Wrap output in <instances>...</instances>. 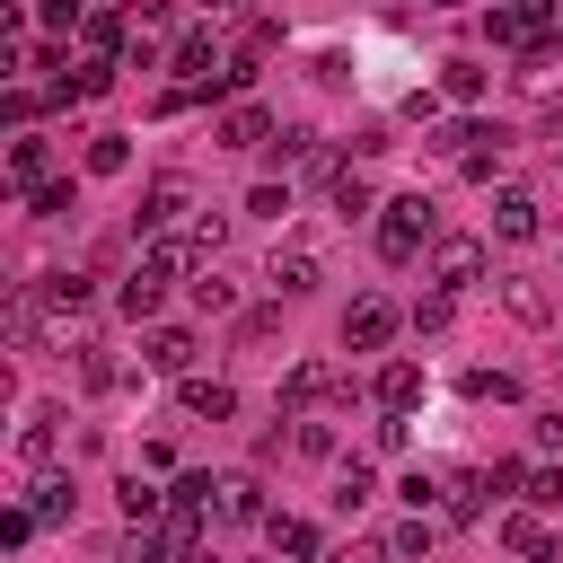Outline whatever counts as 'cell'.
I'll use <instances>...</instances> for the list:
<instances>
[{
  "instance_id": "obj_19",
  "label": "cell",
  "mask_w": 563,
  "mask_h": 563,
  "mask_svg": "<svg viewBox=\"0 0 563 563\" xmlns=\"http://www.w3.org/2000/svg\"><path fill=\"white\" fill-rule=\"evenodd\" d=\"M325 202H334V220H361V211H369V185H361V167H334V176H325Z\"/></svg>"
},
{
  "instance_id": "obj_20",
  "label": "cell",
  "mask_w": 563,
  "mask_h": 563,
  "mask_svg": "<svg viewBox=\"0 0 563 563\" xmlns=\"http://www.w3.org/2000/svg\"><path fill=\"white\" fill-rule=\"evenodd\" d=\"M53 422H62L53 405H26V422H18V457H26V466H35V457H53Z\"/></svg>"
},
{
  "instance_id": "obj_40",
  "label": "cell",
  "mask_w": 563,
  "mask_h": 563,
  "mask_svg": "<svg viewBox=\"0 0 563 563\" xmlns=\"http://www.w3.org/2000/svg\"><path fill=\"white\" fill-rule=\"evenodd\" d=\"M325 563H387V545H369V537H352V545H334Z\"/></svg>"
},
{
  "instance_id": "obj_8",
  "label": "cell",
  "mask_w": 563,
  "mask_h": 563,
  "mask_svg": "<svg viewBox=\"0 0 563 563\" xmlns=\"http://www.w3.org/2000/svg\"><path fill=\"white\" fill-rule=\"evenodd\" d=\"M501 545H510L519 563H554V537H545L537 510H510V519H501Z\"/></svg>"
},
{
  "instance_id": "obj_25",
  "label": "cell",
  "mask_w": 563,
  "mask_h": 563,
  "mask_svg": "<svg viewBox=\"0 0 563 563\" xmlns=\"http://www.w3.org/2000/svg\"><path fill=\"white\" fill-rule=\"evenodd\" d=\"M35 299H44V308H88V273H44Z\"/></svg>"
},
{
  "instance_id": "obj_35",
  "label": "cell",
  "mask_w": 563,
  "mask_h": 563,
  "mask_svg": "<svg viewBox=\"0 0 563 563\" xmlns=\"http://www.w3.org/2000/svg\"><path fill=\"white\" fill-rule=\"evenodd\" d=\"M194 299H202V308H238V282H220V273H202V282H194Z\"/></svg>"
},
{
  "instance_id": "obj_2",
  "label": "cell",
  "mask_w": 563,
  "mask_h": 563,
  "mask_svg": "<svg viewBox=\"0 0 563 563\" xmlns=\"http://www.w3.org/2000/svg\"><path fill=\"white\" fill-rule=\"evenodd\" d=\"M396 325H405V317H396V299H378V290L343 308V343H352V352H387V334H396Z\"/></svg>"
},
{
  "instance_id": "obj_18",
  "label": "cell",
  "mask_w": 563,
  "mask_h": 563,
  "mask_svg": "<svg viewBox=\"0 0 563 563\" xmlns=\"http://www.w3.org/2000/svg\"><path fill=\"white\" fill-rule=\"evenodd\" d=\"M176 405H185V413H202V422H220V413H238V396H229L220 378H185V387H176Z\"/></svg>"
},
{
  "instance_id": "obj_6",
  "label": "cell",
  "mask_w": 563,
  "mask_h": 563,
  "mask_svg": "<svg viewBox=\"0 0 563 563\" xmlns=\"http://www.w3.org/2000/svg\"><path fill=\"white\" fill-rule=\"evenodd\" d=\"M264 273H273V290H282V299H299V290H317V246H299V238H290V246H273V264H264Z\"/></svg>"
},
{
  "instance_id": "obj_1",
  "label": "cell",
  "mask_w": 563,
  "mask_h": 563,
  "mask_svg": "<svg viewBox=\"0 0 563 563\" xmlns=\"http://www.w3.org/2000/svg\"><path fill=\"white\" fill-rule=\"evenodd\" d=\"M422 238H431V202H422V194L387 202V220H378V255H387V264H413Z\"/></svg>"
},
{
  "instance_id": "obj_28",
  "label": "cell",
  "mask_w": 563,
  "mask_h": 563,
  "mask_svg": "<svg viewBox=\"0 0 563 563\" xmlns=\"http://www.w3.org/2000/svg\"><path fill=\"white\" fill-rule=\"evenodd\" d=\"M79 35H88V53L106 62V53L123 44V18H114V9H88V26H79Z\"/></svg>"
},
{
  "instance_id": "obj_34",
  "label": "cell",
  "mask_w": 563,
  "mask_h": 563,
  "mask_svg": "<svg viewBox=\"0 0 563 563\" xmlns=\"http://www.w3.org/2000/svg\"><path fill=\"white\" fill-rule=\"evenodd\" d=\"M246 211H255V220H282V211H290V194H282V185H255V194H246Z\"/></svg>"
},
{
  "instance_id": "obj_13",
  "label": "cell",
  "mask_w": 563,
  "mask_h": 563,
  "mask_svg": "<svg viewBox=\"0 0 563 563\" xmlns=\"http://www.w3.org/2000/svg\"><path fill=\"white\" fill-rule=\"evenodd\" d=\"M378 405H387V413H413V405H422V369H413V361H387V369H378Z\"/></svg>"
},
{
  "instance_id": "obj_42",
  "label": "cell",
  "mask_w": 563,
  "mask_h": 563,
  "mask_svg": "<svg viewBox=\"0 0 563 563\" xmlns=\"http://www.w3.org/2000/svg\"><path fill=\"white\" fill-rule=\"evenodd\" d=\"M211 9H220V0H211Z\"/></svg>"
},
{
  "instance_id": "obj_36",
  "label": "cell",
  "mask_w": 563,
  "mask_h": 563,
  "mask_svg": "<svg viewBox=\"0 0 563 563\" xmlns=\"http://www.w3.org/2000/svg\"><path fill=\"white\" fill-rule=\"evenodd\" d=\"M79 378H88V387H114V361H106L97 343H79Z\"/></svg>"
},
{
  "instance_id": "obj_29",
  "label": "cell",
  "mask_w": 563,
  "mask_h": 563,
  "mask_svg": "<svg viewBox=\"0 0 563 563\" xmlns=\"http://www.w3.org/2000/svg\"><path fill=\"white\" fill-rule=\"evenodd\" d=\"M369 493H378V475H369V466H361V457H352V466H343V475H334V501H343V510H361V501H369Z\"/></svg>"
},
{
  "instance_id": "obj_17",
  "label": "cell",
  "mask_w": 563,
  "mask_h": 563,
  "mask_svg": "<svg viewBox=\"0 0 563 563\" xmlns=\"http://www.w3.org/2000/svg\"><path fill=\"white\" fill-rule=\"evenodd\" d=\"M282 396H290V405L308 413V405H325V396H334V369H325V361H299V369L282 378Z\"/></svg>"
},
{
  "instance_id": "obj_30",
  "label": "cell",
  "mask_w": 563,
  "mask_h": 563,
  "mask_svg": "<svg viewBox=\"0 0 563 563\" xmlns=\"http://www.w3.org/2000/svg\"><path fill=\"white\" fill-rule=\"evenodd\" d=\"M9 343H18V352H35V290H18V299H9Z\"/></svg>"
},
{
  "instance_id": "obj_39",
  "label": "cell",
  "mask_w": 563,
  "mask_h": 563,
  "mask_svg": "<svg viewBox=\"0 0 563 563\" xmlns=\"http://www.w3.org/2000/svg\"><path fill=\"white\" fill-rule=\"evenodd\" d=\"M528 501H545V510H554V501H563V475H554V466H537V475H528Z\"/></svg>"
},
{
  "instance_id": "obj_3",
  "label": "cell",
  "mask_w": 563,
  "mask_h": 563,
  "mask_svg": "<svg viewBox=\"0 0 563 563\" xmlns=\"http://www.w3.org/2000/svg\"><path fill=\"white\" fill-rule=\"evenodd\" d=\"M484 26H493V44H545V26H554V0H501Z\"/></svg>"
},
{
  "instance_id": "obj_16",
  "label": "cell",
  "mask_w": 563,
  "mask_h": 563,
  "mask_svg": "<svg viewBox=\"0 0 563 563\" xmlns=\"http://www.w3.org/2000/svg\"><path fill=\"white\" fill-rule=\"evenodd\" d=\"M158 299H167V273H158V264L141 255V273L123 282V317H158Z\"/></svg>"
},
{
  "instance_id": "obj_12",
  "label": "cell",
  "mask_w": 563,
  "mask_h": 563,
  "mask_svg": "<svg viewBox=\"0 0 563 563\" xmlns=\"http://www.w3.org/2000/svg\"><path fill=\"white\" fill-rule=\"evenodd\" d=\"M493 229H501V238H537V229H545V202H537V194H501V202H493Z\"/></svg>"
},
{
  "instance_id": "obj_14",
  "label": "cell",
  "mask_w": 563,
  "mask_h": 563,
  "mask_svg": "<svg viewBox=\"0 0 563 563\" xmlns=\"http://www.w3.org/2000/svg\"><path fill=\"white\" fill-rule=\"evenodd\" d=\"M273 158H282V167H308V176H334V158H325V141H317V132H282V141H273Z\"/></svg>"
},
{
  "instance_id": "obj_9",
  "label": "cell",
  "mask_w": 563,
  "mask_h": 563,
  "mask_svg": "<svg viewBox=\"0 0 563 563\" xmlns=\"http://www.w3.org/2000/svg\"><path fill=\"white\" fill-rule=\"evenodd\" d=\"M501 308H510L519 325H545V317H554V299H545L537 273H510V282H501Z\"/></svg>"
},
{
  "instance_id": "obj_32",
  "label": "cell",
  "mask_w": 563,
  "mask_h": 563,
  "mask_svg": "<svg viewBox=\"0 0 563 563\" xmlns=\"http://www.w3.org/2000/svg\"><path fill=\"white\" fill-rule=\"evenodd\" d=\"M114 563H167V545H158V537H150V528H132V537H123V545H114Z\"/></svg>"
},
{
  "instance_id": "obj_26",
  "label": "cell",
  "mask_w": 563,
  "mask_h": 563,
  "mask_svg": "<svg viewBox=\"0 0 563 563\" xmlns=\"http://www.w3.org/2000/svg\"><path fill=\"white\" fill-rule=\"evenodd\" d=\"M440 88H449L457 106H475V97H484V62H440Z\"/></svg>"
},
{
  "instance_id": "obj_41",
  "label": "cell",
  "mask_w": 563,
  "mask_h": 563,
  "mask_svg": "<svg viewBox=\"0 0 563 563\" xmlns=\"http://www.w3.org/2000/svg\"><path fill=\"white\" fill-rule=\"evenodd\" d=\"M431 9H457V0H431Z\"/></svg>"
},
{
  "instance_id": "obj_31",
  "label": "cell",
  "mask_w": 563,
  "mask_h": 563,
  "mask_svg": "<svg viewBox=\"0 0 563 563\" xmlns=\"http://www.w3.org/2000/svg\"><path fill=\"white\" fill-rule=\"evenodd\" d=\"M387 554H431V519H422V510H413V519H405V528H396V537H387Z\"/></svg>"
},
{
  "instance_id": "obj_37",
  "label": "cell",
  "mask_w": 563,
  "mask_h": 563,
  "mask_svg": "<svg viewBox=\"0 0 563 563\" xmlns=\"http://www.w3.org/2000/svg\"><path fill=\"white\" fill-rule=\"evenodd\" d=\"M35 528H44V519H35V510H9V519H0V545H9V554H18V545H26V537H35Z\"/></svg>"
},
{
  "instance_id": "obj_11",
  "label": "cell",
  "mask_w": 563,
  "mask_h": 563,
  "mask_svg": "<svg viewBox=\"0 0 563 563\" xmlns=\"http://www.w3.org/2000/svg\"><path fill=\"white\" fill-rule=\"evenodd\" d=\"M220 141H229V150H264V141H273V114H264V106H229V114H220Z\"/></svg>"
},
{
  "instance_id": "obj_7",
  "label": "cell",
  "mask_w": 563,
  "mask_h": 563,
  "mask_svg": "<svg viewBox=\"0 0 563 563\" xmlns=\"http://www.w3.org/2000/svg\"><path fill=\"white\" fill-rule=\"evenodd\" d=\"M185 211H194V194H185V185H176V176H158V185H150V194H141V229H158V238H167V229H176V220H185Z\"/></svg>"
},
{
  "instance_id": "obj_10",
  "label": "cell",
  "mask_w": 563,
  "mask_h": 563,
  "mask_svg": "<svg viewBox=\"0 0 563 563\" xmlns=\"http://www.w3.org/2000/svg\"><path fill=\"white\" fill-rule=\"evenodd\" d=\"M264 537H273V554H282V563H325V545H317V528H308V519H264Z\"/></svg>"
},
{
  "instance_id": "obj_4",
  "label": "cell",
  "mask_w": 563,
  "mask_h": 563,
  "mask_svg": "<svg viewBox=\"0 0 563 563\" xmlns=\"http://www.w3.org/2000/svg\"><path fill=\"white\" fill-rule=\"evenodd\" d=\"M475 273H484V246H475V238H440V246H431V282H440V290H466Z\"/></svg>"
},
{
  "instance_id": "obj_24",
  "label": "cell",
  "mask_w": 563,
  "mask_h": 563,
  "mask_svg": "<svg viewBox=\"0 0 563 563\" xmlns=\"http://www.w3.org/2000/svg\"><path fill=\"white\" fill-rule=\"evenodd\" d=\"M53 88H62V97H106V88H114V62H79V70H62Z\"/></svg>"
},
{
  "instance_id": "obj_38",
  "label": "cell",
  "mask_w": 563,
  "mask_h": 563,
  "mask_svg": "<svg viewBox=\"0 0 563 563\" xmlns=\"http://www.w3.org/2000/svg\"><path fill=\"white\" fill-rule=\"evenodd\" d=\"M466 396H493V405H501V396H510V378H501V369H466Z\"/></svg>"
},
{
  "instance_id": "obj_22",
  "label": "cell",
  "mask_w": 563,
  "mask_h": 563,
  "mask_svg": "<svg viewBox=\"0 0 563 563\" xmlns=\"http://www.w3.org/2000/svg\"><path fill=\"white\" fill-rule=\"evenodd\" d=\"M123 519H132V528H158V519H167V493L132 475V484H123Z\"/></svg>"
},
{
  "instance_id": "obj_27",
  "label": "cell",
  "mask_w": 563,
  "mask_h": 563,
  "mask_svg": "<svg viewBox=\"0 0 563 563\" xmlns=\"http://www.w3.org/2000/svg\"><path fill=\"white\" fill-rule=\"evenodd\" d=\"M88 167H97V176H123V167H132V141H123V132H97V141H88Z\"/></svg>"
},
{
  "instance_id": "obj_21",
  "label": "cell",
  "mask_w": 563,
  "mask_h": 563,
  "mask_svg": "<svg viewBox=\"0 0 563 563\" xmlns=\"http://www.w3.org/2000/svg\"><path fill=\"white\" fill-rule=\"evenodd\" d=\"M26 510H35L44 528H53V519H70V510H79V493H70V475H35V501H26Z\"/></svg>"
},
{
  "instance_id": "obj_23",
  "label": "cell",
  "mask_w": 563,
  "mask_h": 563,
  "mask_svg": "<svg viewBox=\"0 0 563 563\" xmlns=\"http://www.w3.org/2000/svg\"><path fill=\"white\" fill-rule=\"evenodd\" d=\"M220 519H264V493H255V475H220Z\"/></svg>"
},
{
  "instance_id": "obj_33",
  "label": "cell",
  "mask_w": 563,
  "mask_h": 563,
  "mask_svg": "<svg viewBox=\"0 0 563 563\" xmlns=\"http://www.w3.org/2000/svg\"><path fill=\"white\" fill-rule=\"evenodd\" d=\"M26 202H35V220H70V185H35Z\"/></svg>"
},
{
  "instance_id": "obj_5",
  "label": "cell",
  "mask_w": 563,
  "mask_h": 563,
  "mask_svg": "<svg viewBox=\"0 0 563 563\" xmlns=\"http://www.w3.org/2000/svg\"><path fill=\"white\" fill-rule=\"evenodd\" d=\"M194 352H202V343H194V325H150V343H141V361H150V369H167V378H185V369H194Z\"/></svg>"
},
{
  "instance_id": "obj_15",
  "label": "cell",
  "mask_w": 563,
  "mask_h": 563,
  "mask_svg": "<svg viewBox=\"0 0 563 563\" xmlns=\"http://www.w3.org/2000/svg\"><path fill=\"white\" fill-rule=\"evenodd\" d=\"M9 185H18V194L53 185V158H44V141H9Z\"/></svg>"
}]
</instances>
